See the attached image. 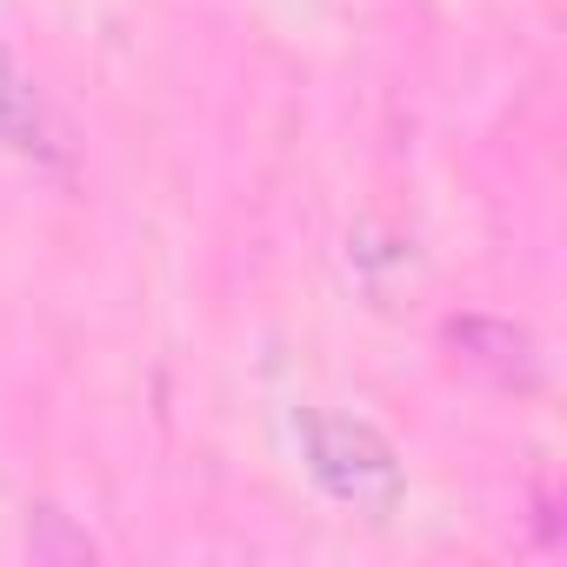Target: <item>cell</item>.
<instances>
[{
	"mask_svg": "<svg viewBox=\"0 0 567 567\" xmlns=\"http://www.w3.org/2000/svg\"><path fill=\"white\" fill-rule=\"evenodd\" d=\"M308 461H315V481L348 507L388 514L401 501V461H394V447H388V434L374 421L315 414L308 421Z\"/></svg>",
	"mask_w": 567,
	"mask_h": 567,
	"instance_id": "cell-1",
	"label": "cell"
},
{
	"mask_svg": "<svg viewBox=\"0 0 567 567\" xmlns=\"http://www.w3.org/2000/svg\"><path fill=\"white\" fill-rule=\"evenodd\" d=\"M447 341L461 348V361H474V368L494 374V381H534V341H527L514 321L467 315V321H447Z\"/></svg>",
	"mask_w": 567,
	"mask_h": 567,
	"instance_id": "cell-2",
	"label": "cell"
},
{
	"mask_svg": "<svg viewBox=\"0 0 567 567\" xmlns=\"http://www.w3.org/2000/svg\"><path fill=\"white\" fill-rule=\"evenodd\" d=\"M0 147H14V154H34L48 147V121H41V94L34 81L21 74V61L0 48Z\"/></svg>",
	"mask_w": 567,
	"mask_h": 567,
	"instance_id": "cell-3",
	"label": "cell"
},
{
	"mask_svg": "<svg viewBox=\"0 0 567 567\" xmlns=\"http://www.w3.org/2000/svg\"><path fill=\"white\" fill-rule=\"evenodd\" d=\"M28 554H34V560H68V567H74V560H94V540H87V534H74V527H68V514L41 507V514H34V527H28Z\"/></svg>",
	"mask_w": 567,
	"mask_h": 567,
	"instance_id": "cell-4",
	"label": "cell"
}]
</instances>
